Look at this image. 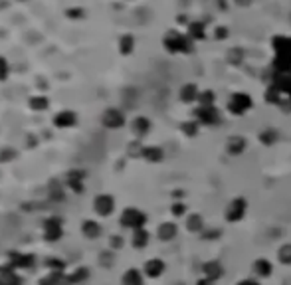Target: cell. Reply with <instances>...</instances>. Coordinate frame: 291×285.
<instances>
[{
  "label": "cell",
  "mask_w": 291,
  "mask_h": 285,
  "mask_svg": "<svg viewBox=\"0 0 291 285\" xmlns=\"http://www.w3.org/2000/svg\"><path fill=\"white\" fill-rule=\"evenodd\" d=\"M145 222H147V216H145L141 210L137 208H127L121 216V224L125 228H133V230H141L145 226Z\"/></svg>",
  "instance_id": "2"
},
{
  "label": "cell",
  "mask_w": 291,
  "mask_h": 285,
  "mask_svg": "<svg viewBox=\"0 0 291 285\" xmlns=\"http://www.w3.org/2000/svg\"><path fill=\"white\" fill-rule=\"evenodd\" d=\"M131 242H133V246L139 248V249H141V248H147V246H149V232L143 230V228H141V230H135Z\"/></svg>",
  "instance_id": "15"
},
{
  "label": "cell",
  "mask_w": 291,
  "mask_h": 285,
  "mask_svg": "<svg viewBox=\"0 0 291 285\" xmlns=\"http://www.w3.org/2000/svg\"><path fill=\"white\" fill-rule=\"evenodd\" d=\"M123 121H125V117H123V113L117 111V109H107L105 115H103V123H105L109 129H119V127L123 125Z\"/></svg>",
  "instance_id": "9"
},
{
  "label": "cell",
  "mask_w": 291,
  "mask_h": 285,
  "mask_svg": "<svg viewBox=\"0 0 291 285\" xmlns=\"http://www.w3.org/2000/svg\"><path fill=\"white\" fill-rule=\"evenodd\" d=\"M30 105H32L34 109H46V107H48V99H46V97H40V99H32V101H30Z\"/></svg>",
  "instance_id": "25"
},
{
  "label": "cell",
  "mask_w": 291,
  "mask_h": 285,
  "mask_svg": "<svg viewBox=\"0 0 291 285\" xmlns=\"http://www.w3.org/2000/svg\"><path fill=\"white\" fill-rule=\"evenodd\" d=\"M157 236L161 242H173L179 236V226L175 222H163L157 230Z\"/></svg>",
  "instance_id": "8"
},
{
  "label": "cell",
  "mask_w": 291,
  "mask_h": 285,
  "mask_svg": "<svg viewBox=\"0 0 291 285\" xmlns=\"http://www.w3.org/2000/svg\"><path fill=\"white\" fill-rule=\"evenodd\" d=\"M131 129H133V133H135L137 137H143V135H147V133H149L151 123H149V119H145V117H137V119L133 121Z\"/></svg>",
  "instance_id": "14"
},
{
  "label": "cell",
  "mask_w": 291,
  "mask_h": 285,
  "mask_svg": "<svg viewBox=\"0 0 291 285\" xmlns=\"http://www.w3.org/2000/svg\"><path fill=\"white\" fill-rule=\"evenodd\" d=\"M202 277H204V279H208L210 283L220 281V279L224 277V265H222L220 261H216V259L206 261V263L202 265Z\"/></svg>",
  "instance_id": "5"
},
{
  "label": "cell",
  "mask_w": 291,
  "mask_h": 285,
  "mask_svg": "<svg viewBox=\"0 0 291 285\" xmlns=\"http://www.w3.org/2000/svg\"><path fill=\"white\" fill-rule=\"evenodd\" d=\"M54 123H56L58 127H72V125L75 123V115H73V113H70V111H64V113L56 115Z\"/></svg>",
  "instance_id": "18"
},
{
  "label": "cell",
  "mask_w": 291,
  "mask_h": 285,
  "mask_svg": "<svg viewBox=\"0 0 291 285\" xmlns=\"http://www.w3.org/2000/svg\"><path fill=\"white\" fill-rule=\"evenodd\" d=\"M85 232H87L91 238H95V236L99 234V226H95V224H89V222H87V224H85Z\"/></svg>",
  "instance_id": "26"
},
{
  "label": "cell",
  "mask_w": 291,
  "mask_h": 285,
  "mask_svg": "<svg viewBox=\"0 0 291 285\" xmlns=\"http://www.w3.org/2000/svg\"><path fill=\"white\" fill-rule=\"evenodd\" d=\"M198 97H200V91H198V87L192 85V83H188V85H184V87L181 89V99H182L184 103L198 101Z\"/></svg>",
  "instance_id": "13"
},
{
  "label": "cell",
  "mask_w": 291,
  "mask_h": 285,
  "mask_svg": "<svg viewBox=\"0 0 291 285\" xmlns=\"http://www.w3.org/2000/svg\"><path fill=\"white\" fill-rule=\"evenodd\" d=\"M133 46H135V40L131 36H123L119 40V52L121 54H131L133 52Z\"/></svg>",
  "instance_id": "20"
},
{
  "label": "cell",
  "mask_w": 291,
  "mask_h": 285,
  "mask_svg": "<svg viewBox=\"0 0 291 285\" xmlns=\"http://www.w3.org/2000/svg\"><path fill=\"white\" fill-rule=\"evenodd\" d=\"M250 107H252V99L246 93H234L232 99H230V103H228V109L234 115H244Z\"/></svg>",
  "instance_id": "3"
},
{
  "label": "cell",
  "mask_w": 291,
  "mask_h": 285,
  "mask_svg": "<svg viewBox=\"0 0 291 285\" xmlns=\"http://www.w3.org/2000/svg\"><path fill=\"white\" fill-rule=\"evenodd\" d=\"M8 71H10V66H8L6 58H0V81H4L8 77Z\"/></svg>",
  "instance_id": "24"
},
{
  "label": "cell",
  "mask_w": 291,
  "mask_h": 285,
  "mask_svg": "<svg viewBox=\"0 0 291 285\" xmlns=\"http://www.w3.org/2000/svg\"><path fill=\"white\" fill-rule=\"evenodd\" d=\"M143 157L151 163H159L163 159V151L159 147H147V149H143Z\"/></svg>",
  "instance_id": "19"
},
{
  "label": "cell",
  "mask_w": 291,
  "mask_h": 285,
  "mask_svg": "<svg viewBox=\"0 0 291 285\" xmlns=\"http://www.w3.org/2000/svg\"><path fill=\"white\" fill-rule=\"evenodd\" d=\"M277 261L281 265H291V244H283L277 248Z\"/></svg>",
  "instance_id": "16"
},
{
  "label": "cell",
  "mask_w": 291,
  "mask_h": 285,
  "mask_svg": "<svg viewBox=\"0 0 291 285\" xmlns=\"http://www.w3.org/2000/svg\"><path fill=\"white\" fill-rule=\"evenodd\" d=\"M204 228H206V222L200 214H188L186 216V230L190 234H202Z\"/></svg>",
  "instance_id": "10"
},
{
  "label": "cell",
  "mask_w": 291,
  "mask_h": 285,
  "mask_svg": "<svg viewBox=\"0 0 291 285\" xmlns=\"http://www.w3.org/2000/svg\"><path fill=\"white\" fill-rule=\"evenodd\" d=\"M165 269H167V263H165L163 259H159V257H153V259H149V261H145V265H143L145 275L151 277V279L161 277V275L165 273Z\"/></svg>",
  "instance_id": "6"
},
{
  "label": "cell",
  "mask_w": 291,
  "mask_h": 285,
  "mask_svg": "<svg viewBox=\"0 0 291 285\" xmlns=\"http://www.w3.org/2000/svg\"><path fill=\"white\" fill-rule=\"evenodd\" d=\"M252 273L255 279H269L273 275V263L267 257H257L252 263Z\"/></svg>",
  "instance_id": "4"
},
{
  "label": "cell",
  "mask_w": 291,
  "mask_h": 285,
  "mask_svg": "<svg viewBox=\"0 0 291 285\" xmlns=\"http://www.w3.org/2000/svg\"><path fill=\"white\" fill-rule=\"evenodd\" d=\"M113 198L111 196H107V194H103V196H97V200H95V210L101 214V216H107V214H111L113 212Z\"/></svg>",
  "instance_id": "12"
},
{
  "label": "cell",
  "mask_w": 291,
  "mask_h": 285,
  "mask_svg": "<svg viewBox=\"0 0 291 285\" xmlns=\"http://www.w3.org/2000/svg\"><path fill=\"white\" fill-rule=\"evenodd\" d=\"M246 212H248V200L242 198V196H236L228 202V206L224 210V220L230 222V224H236V222L244 220Z\"/></svg>",
  "instance_id": "1"
},
{
  "label": "cell",
  "mask_w": 291,
  "mask_h": 285,
  "mask_svg": "<svg viewBox=\"0 0 291 285\" xmlns=\"http://www.w3.org/2000/svg\"><path fill=\"white\" fill-rule=\"evenodd\" d=\"M259 139H261L263 145H273V142L277 141V133L271 131V129H267V131H263V133L259 135Z\"/></svg>",
  "instance_id": "21"
},
{
  "label": "cell",
  "mask_w": 291,
  "mask_h": 285,
  "mask_svg": "<svg viewBox=\"0 0 291 285\" xmlns=\"http://www.w3.org/2000/svg\"><path fill=\"white\" fill-rule=\"evenodd\" d=\"M196 119H198V123L214 125V123H218V111H216L212 105H210V107L200 105V107L196 109Z\"/></svg>",
  "instance_id": "7"
},
{
  "label": "cell",
  "mask_w": 291,
  "mask_h": 285,
  "mask_svg": "<svg viewBox=\"0 0 291 285\" xmlns=\"http://www.w3.org/2000/svg\"><path fill=\"white\" fill-rule=\"evenodd\" d=\"M236 285H261V283H259V279H242Z\"/></svg>",
  "instance_id": "27"
},
{
  "label": "cell",
  "mask_w": 291,
  "mask_h": 285,
  "mask_svg": "<svg viewBox=\"0 0 291 285\" xmlns=\"http://www.w3.org/2000/svg\"><path fill=\"white\" fill-rule=\"evenodd\" d=\"M244 149H246V139H242V137H230L228 139V142H226V151L230 153V155H242L244 153Z\"/></svg>",
  "instance_id": "11"
},
{
  "label": "cell",
  "mask_w": 291,
  "mask_h": 285,
  "mask_svg": "<svg viewBox=\"0 0 291 285\" xmlns=\"http://www.w3.org/2000/svg\"><path fill=\"white\" fill-rule=\"evenodd\" d=\"M123 283L125 285H143V273L139 269H129L123 275Z\"/></svg>",
  "instance_id": "17"
},
{
  "label": "cell",
  "mask_w": 291,
  "mask_h": 285,
  "mask_svg": "<svg viewBox=\"0 0 291 285\" xmlns=\"http://www.w3.org/2000/svg\"><path fill=\"white\" fill-rule=\"evenodd\" d=\"M171 212H173V216H175V218L188 216V214H186V204H182V202H175V204H173V208H171Z\"/></svg>",
  "instance_id": "22"
},
{
  "label": "cell",
  "mask_w": 291,
  "mask_h": 285,
  "mask_svg": "<svg viewBox=\"0 0 291 285\" xmlns=\"http://www.w3.org/2000/svg\"><path fill=\"white\" fill-rule=\"evenodd\" d=\"M68 14H70V18H81V14H83V10H68Z\"/></svg>",
  "instance_id": "28"
},
{
  "label": "cell",
  "mask_w": 291,
  "mask_h": 285,
  "mask_svg": "<svg viewBox=\"0 0 291 285\" xmlns=\"http://www.w3.org/2000/svg\"><path fill=\"white\" fill-rule=\"evenodd\" d=\"M182 133L188 135V137H194L198 133V123L190 121V123H182Z\"/></svg>",
  "instance_id": "23"
}]
</instances>
